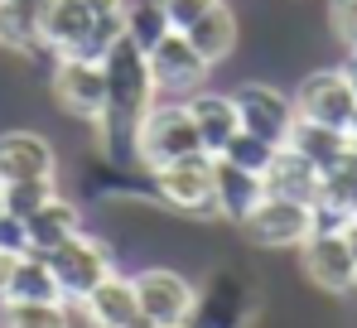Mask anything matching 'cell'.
<instances>
[{"mask_svg": "<svg viewBox=\"0 0 357 328\" xmlns=\"http://www.w3.org/2000/svg\"><path fill=\"white\" fill-rule=\"evenodd\" d=\"M102 68H107V116H102V126H97V140L112 150L116 140L130 145L140 116L150 111V102H155L160 92H155L150 54H145L135 39H126V34L112 44V54L102 58Z\"/></svg>", "mask_w": 357, "mask_h": 328, "instance_id": "obj_1", "label": "cell"}, {"mask_svg": "<svg viewBox=\"0 0 357 328\" xmlns=\"http://www.w3.org/2000/svg\"><path fill=\"white\" fill-rule=\"evenodd\" d=\"M256 314H261V290H256L251 271L227 261V266H213L203 275L183 328H251Z\"/></svg>", "mask_w": 357, "mask_h": 328, "instance_id": "obj_2", "label": "cell"}, {"mask_svg": "<svg viewBox=\"0 0 357 328\" xmlns=\"http://www.w3.org/2000/svg\"><path fill=\"white\" fill-rule=\"evenodd\" d=\"M130 150H135V160L145 164V169H160V164L178 160V155L203 150V135H198V126H193L188 102H160V97H155L150 111L140 116L135 135H130Z\"/></svg>", "mask_w": 357, "mask_h": 328, "instance_id": "obj_3", "label": "cell"}, {"mask_svg": "<svg viewBox=\"0 0 357 328\" xmlns=\"http://www.w3.org/2000/svg\"><path fill=\"white\" fill-rule=\"evenodd\" d=\"M44 261H49V271H54V280H59V290H63L68 304H82L107 275L116 271V251H112V241H102V237H92V232L68 237V241L54 246Z\"/></svg>", "mask_w": 357, "mask_h": 328, "instance_id": "obj_4", "label": "cell"}, {"mask_svg": "<svg viewBox=\"0 0 357 328\" xmlns=\"http://www.w3.org/2000/svg\"><path fill=\"white\" fill-rule=\"evenodd\" d=\"M213 174H218V155L193 150V155H178V160L150 169V184L165 208H174L183 218H203V213H213Z\"/></svg>", "mask_w": 357, "mask_h": 328, "instance_id": "obj_5", "label": "cell"}, {"mask_svg": "<svg viewBox=\"0 0 357 328\" xmlns=\"http://www.w3.org/2000/svg\"><path fill=\"white\" fill-rule=\"evenodd\" d=\"M49 92L73 121L82 126H102L107 116V68L92 58H59L49 73Z\"/></svg>", "mask_w": 357, "mask_h": 328, "instance_id": "obj_6", "label": "cell"}, {"mask_svg": "<svg viewBox=\"0 0 357 328\" xmlns=\"http://www.w3.org/2000/svg\"><path fill=\"white\" fill-rule=\"evenodd\" d=\"M299 271L319 295H353L357 256L348 246V232H309L299 241Z\"/></svg>", "mask_w": 357, "mask_h": 328, "instance_id": "obj_7", "label": "cell"}, {"mask_svg": "<svg viewBox=\"0 0 357 328\" xmlns=\"http://www.w3.org/2000/svg\"><path fill=\"white\" fill-rule=\"evenodd\" d=\"M237 227H241V237H246L256 251H299V241L314 232V213H309L304 203L271 198V193H266Z\"/></svg>", "mask_w": 357, "mask_h": 328, "instance_id": "obj_8", "label": "cell"}, {"mask_svg": "<svg viewBox=\"0 0 357 328\" xmlns=\"http://www.w3.org/2000/svg\"><path fill=\"white\" fill-rule=\"evenodd\" d=\"M130 280H135V299H140V314L150 328L188 324V309H193V295H198V285L188 275H178L174 266H145Z\"/></svg>", "mask_w": 357, "mask_h": 328, "instance_id": "obj_9", "label": "cell"}, {"mask_svg": "<svg viewBox=\"0 0 357 328\" xmlns=\"http://www.w3.org/2000/svg\"><path fill=\"white\" fill-rule=\"evenodd\" d=\"M290 97H295V111L304 121H319V126H333V131H348L357 116V92L348 87V77L338 68L304 73Z\"/></svg>", "mask_w": 357, "mask_h": 328, "instance_id": "obj_10", "label": "cell"}, {"mask_svg": "<svg viewBox=\"0 0 357 328\" xmlns=\"http://www.w3.org/2000/svg\"><path fill=\"white\" fill-rule=\"evenodd\" d=\"M237 116H241V131L271 140V145H285L290 131H295L299 111H295V97L271 87V82H241L237 92Z\"/></svg>", "mask_w": 357, "mask_h": 328, "instance_id": "obj_11", "label": "cell"}, {"mask_svg": "<svg viewBox=\"0 0 357 328\" xmlns=\"http://www.w3.org/2000/svg\"><path fill=\"white\" fill-rule=\"evenodd\" d=\"M208 58L188 44L183 29H169L155 49H150V73H155V92L160 97H193L208 77Z\"/></svg>", "mask_w": 357, "mask_h": 328, "instance_id": "obj_12", "label": "cell"}, {"mask_svg": "<svg viewBox=\"0 0 357 328\" xmlns=\"http://www.w3.org/2000/svg\"><path fill=\"white\" fill-rule=\"evenodd\" d=\"M92 20L97 15L87 10V0H44L39 5V24H34L39 49H49L54 58H77L87 34H92Z\"/></svg>", "mask_w": 357, "mask_h": 328, "instance_id": "obj_13", "label": "cell"}, {"mask_svg": "<svg viewBox=\"0 0 357 328\" xmlns=\"http://www.w3.org/2000/svg\"><path fill=\"white\" fill-rule=\"evenodd\" d=\"M20 179H59V155L39 131H0V188Z\"/></svg>", "mask_w": 357, "mask_h": 328, "instance_id": "obj_14", "label": "cell"}, {"mask_svg": "<svg viewBox=\"0 0 357 328\" xmlns=\"http://www.w3.org/2000/svg\"><path fill=\"white\" fill-rule=\"evenodd\" d=\"M77 309L87 314V324H92V328H145L140 299H135V280L121 275V271L107 275V280H102Z\"/></svg>", "mask_w": 357, "mask_h": 328, "instance_id": "obj_15", "label": "cell"}, {"mask_svg": "<svg viewBox=\"0 0 357 328\" xmlns=\"http://www.w3.org/2000/svg\"><path fill=\"white\" fill-rule=\"evenodd\" d=\"M266 198V174H251L241 164L218 155V174H213V213L227 222H241L256 203Z\"/></svg>", "mask_w": 357, "mask_h": 328, "instance_id": "obj_16", "label": "cell"}, {"mask_svg": "<svg viewBox=\"0 0 357 328\" xmlns=\"http://www.w3.org/2000/svg\"><path fill=\"white\" fill-rule=\"evenodd\" d=\"M319 164L304 160L295 145H280L275 150V160L266 164V193L271 198H290V203H304V208H314V198H319Z\"/></svg>", "mask_w": 357, "mask_h": 328, "instance_id": "obj_17", "label": "cell"}, {"mask_svg": "<svg viewBox=\"0 0 357 328\" xmlns=\"http://www.w3.org/2000/svg\"><path fill=\"white\" fill-rule=\"evenodd\" d=\"M183 34H188V44H193L198 54L218 68V63H227V58L237 54V44H241V20H237V10H232L227 0H218L213 10H203V15L193 20Z\"/></svg>", "mask_w": 357, "mask_h": 328, "instance_id": "obj_18", "label": "cell"}, {"mask_svg": "<svg viewBox=\"0 0 357 328\" xmlns=\"http://www.w3.org/2000/svg\"><path fill=\"white\" fill-rule=\"evenodd\" d=\"M188 111H193V126H198L208 155H222V145L241 131L237 97H232V92H203V87H198V92L188 97Z\"/></svg>", "mask_w": 357, "mask_h": 328, "instance_id": "obj_19", "label": "cell"}, {"mask_svg": "<svg viewBox=\"0 0 357 328\" xmlns=\"http://www.w3.org/2000/svg\"><path fill=\"white\" fill-rule=\"evenodd\" d=\"M29 251H39V256H49L54 246H63L68 237H77V232H87V222H82V208L77 203H68V198H49L39 213H29Z\"/></svg>", "mask_w": 357, "mask_h": 328, "instance_id": "obj_20", "label": "cell"}, {"mask_svg": "<svg viewBox=\"0 0 357 328\" xmlns=\"http://www.w3.org/2000/svg\"><path fill=\"white\" fill-rule=\"evenodd\" d=\"M285 145H295L304 160L319 164V174L328 169V164H338L348 150H353V140H348V131H333V126H319V121H304L299 116L295 131H290V140Z\"/></svg>", "mask_w": 357, "mask_h": 328, "instance_id": "obj_21", "label": "cell"}, {"mask_svg": "<svg viewBox=\"0 0 357 328\" xmlns=\"http://www.w3.org/2000/svg\"><path fill=\"white\" fill-rule=\"evenodd\" d=\"M314 203L328 208V213H343L348 222H357V145L338 164L324 169V179H319V198H314Z\"/></svg>", "mask_w": 357, "mask_h": 328, "instance_id": "obj_22", "label": "cell"}, {"mask_svg": "<svg viewBox=\"0 0 357 328\" xmlns=\"http://www.w3.org/2000/svg\"><path fill=\"white\" fill-rule=\"evenodd\" d=\"M5 299H39V304H68L59 290V280L49 271V261L39 256V251H29V256H20L15 261V275H10V295Z\"/></svg>", "mask_w": 357, "mask_h": 328, "instance_id": "obj_23", "label": "cell"}, {"mask_svg": "<svg viewBox=\"0 0 357 328\" xmlns=\"http://www.w3.org/2000/svg\"><path fill=\"white\" fill-rule=\"evenodd\" d=\"M0 328H73V314H68V304L0 299Z\"/></svg>", "mask_w": 357, "mask_h": 328, "instance_id": "obj_24", "label": "cell"}, {"mask_svg": "<svg viewBox=\"0 0 357 328\" xmlns=\"http://www.w3.org/2000/svg\"><path fill=\"white\" fill-rule=\"evenodd\" d=\"M169 29H174V24H169V15H165L160 0H130V5H126V39H135L145 54H150Z\"/></svg>", "mask_w": 357, "mask_h": 328, "instance_id": "obj_25", "label": "cell"}, {"mask_svg": "<svg viewBox=\"0 0 357 328\" xmlns=\"http://www.w3.org/2000/svg\"><path fill=\"white\" fill-rule=\"evenodd\" d=\"M59 193V179H20V184H5V213H39L49 198Z\"/></svg>", "mask_w": 357, "mask_h": 328, "instance_id": "obj_26", "label": "cell"}, {"mask_svg": "<svg viewBox=\"0 0 357 328\" xmlns=\"http://www.w3.org/2000/svg\"><path fill=\"white\" fill-rule=\"evenodd\" d=\"M275 150H280V145H271V140H261V135H251V131H237V135L222 145V160L241 164V169H251V174H266V164L275 160Z\"/></svg>", "mask_w": 357, "mask_h": 328, "instance_id": "obj_27", "label": "cell"}, {"mask_svg": "<svg viewBox=\"0 0 357 328\" xmlns=\"http://www.w3.org/2000/svg\"><path fill=\"white\" fill-rule=\"evenodd\" d=\"M0 251L29 256V222L20 218V213H5V208H0Z\"/></svg>", "mask_w": 357, "mask_h": 328, "instance_id": "obj_28", "label": "cell"}, {"mask_svg": "<svg viewBox=\"0 0 357 328\" xmlns=\"http://www.w3.org/2000/svg\"><path fill=\"white\" fill-rule=\"evenodd\" d=\"M328 24L343 39V49H357V0H328Z\"/></svg>", "mask_w": 357, "mask_h": 328, "instance_id": "obj_29", "label": "cell"}, {"mask_svg": "<svg viewBox=\"0 0 357 328\" xmlns=\"http://www.w3.org/2000/svg\"><path fill=\"white\" fill-rule=\"evenodd\" d=\"M160 5H165V15H169L174 29H188V24H193L203 10H213L218 0H160Z\"/></svg>", "mask_w": 357, "mask_h": 328, "instance_id": "obj_30", "label": "cell"}, {"mask_svg": "<svg viewBox=\"0 0 357 328\" xmlns=\"http://www.w3.org/2000/svg\"><path fill=\"white\" fill-rule=\"evenodd\" d=\"M15 261H20V256H10V251H0V299L10 295V275H15Z\"/></svg>", "mask_w": 357, "mask_h": 328, "instance_id": "obj_31", "label": "cell"}, {"mask_svg": "<svg viewBox=\"0 0 357 328\" xmlns=\"http://www.w3.org/2000/svg\"><path fill=\"white\" fill-rule=\"evenodd\" d=\"M338 73L348 77V87L357 92V49H348V54H343V63H338Z\"/></svg>", "mask_w": 357, "mask_h": 328, "instance_id": "obj_32", "label": "cell"}, {"mask_svg": "<svg viewBox=\"0 0 357 328\" xmlns=\"http://www.w3.org/2000/svg\"><path fill=\"white\" fill-rule=\"evenodd\" d=\"M348 246H353V256H357V222L348 227Z\"/></svg>", "mask_w": 357, "mask_h": 328, "instance_id": "obj_33", "label": "cell"}, {"mask_svg": "<svg viewBox=\"0 0 357 328\" xmlns=\"http://www.w3.org/2000/svg\"><path fill=\"white\" fill-rule=\"evenodd\" d=\"M348 140H353V145H357V116H353V126H348Z\"/></svg>", "mask_w": 357, "mask_h": 328, "instance_id": "obj_34", "label": "cell"}, {"mask_svg": "<svg viewBox=\"0 0 357 328\" xmlns=\"http://www.w3.org/2000/svg\"><path fill=\"white\" fill-rule=\"evenodd\" d=\"M0 208H5V188H0Z\"/></svg>", "mask_w": 357, "mask_h": 328, "instance_id": "obj_35", "label": "cell"}, {"mask_svg": "<svg viewBox=\"0 0 357 328\" xmlns=\"http://www.w3.org/2000/svg\"><path fill=\"white\" fill-rule=\"evenodd\" d=\"M145 328H150V324H145Z\"/></svg>", "mask_w": 357, "mask_h": 328, "instance_id": "obj_36", "label": "cell"}]
</instances>
